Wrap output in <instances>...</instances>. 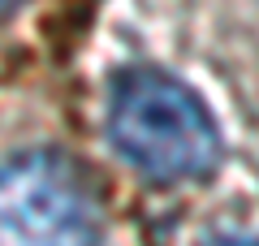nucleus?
I'll return each instance as SVG.
<instances>
[{"mask_svg":"<svg viewBox=\"0 0 259 246\" xmlns=\"http://www.w3.org/2000/svg\"><path fill=\"white\" fill-rule=\"evenodd\" d=\"M104 212L87 169L35 147L0 164V246H100Z\"/></svg>","mask_w":259,"mask_h":246,"instance_id":"obj_2","label":"nucleus"},{"mask_svg":"<svg viewBox=\"0 0 259 246\" xmlns=\"http://www.w3.org/2000/svg\"><path fill=\"white\" fill-rule=\"evenodd\" d=\"M108 138L121 160L160 186L212 177L225 151L207 104L156 65H134L112 82Z\"/></svg>","mask_w":259,"mask_h":246,"instance_id":"obj_1","label":"nucleus"},{"mask_svg":"<svg viewBox=\"0 0 259 246\" xmlns=\"http://www.w3.org/2000/svg\"><path fill=\"white\" fill-rule=\"evenodd\" d=\"M203 246H259V233H212Z\"/></svg>","mask_w":259,"mask_h":246,"instance_id":"obj_3","label":"nucleus"},{"mask_svg":"<svg viewBox=\"0 0 259 246\" xmlns=\"http://www.w3.org/2000/svg\"><path fill=\"white\" fill-rule=\"evenodd\" d=\"M22 5H26V0H0V18H9L13 9H22Z\"/></svg>","mask_w":259,"mask_h":246,"instance_id":"obj_4","label":"nucleus"}]
</instances>
